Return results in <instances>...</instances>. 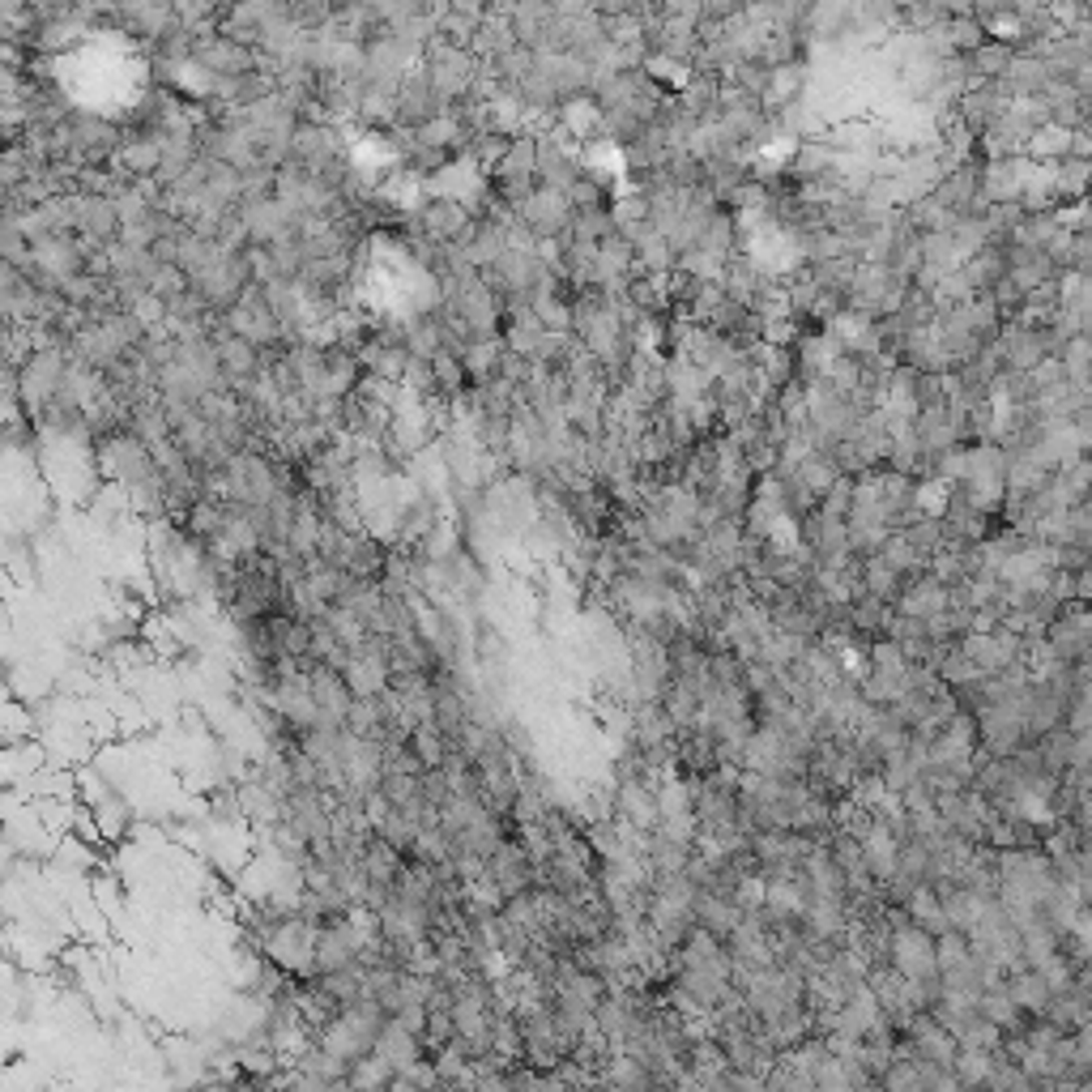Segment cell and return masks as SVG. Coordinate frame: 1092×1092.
<instances>
[{"instance_id": "1", "label": "cell", "mask_w": 1092, "mask_h": 1092, "mask_svg": "<svg viewBox=\"0 0 1092 1092\" xmlns=\"http://www.w3.org/2000/svg\"><path fill=\"white\" fill-rule=\"evenodd\" d=\"M960 654L973 662L977 675H998V671H1007V666L1024 662V641L1011 628L990 624V628L968 632L964 641H960Z\"/></svg>"}, {"instance_id": "2", "label": "cell", "mask_w": 1092, "mask_h": 1092, "mask_svg": "<svg viewBox=\"0 0 1092 1092\" xmlns=\"http://www.w3.org/2000/svg\"><path fill=\"white\" fill-rule=\"evenodd\" d=\"M60 376H65V355L52 351V346H39V351L22 363L18 398H22V406L30 410V414H35V410H48L56 402Z\"/></svg>"}, {"instance_id": "3", "label": "cell", "mask_w": 1092, "mask_h": 1092, "mask_svg": "<svg viewBox=\"0 0 1092 1092\" xmlns=\"http://www.w3.org/2000/svg\"><path fill=\"white\" fill-rule=\"evenodd\" d=\"M487 884L495 888L499 901L534 888V858L525 854V845L517 837H504L487 854Z\"/></svg>"}, {"instance_id": "4", "label": "cell", "mask_w": 1092, "mask_h": 1092, "mask_svg": "<svg viewBox=\"0 0 1092 1092\" xmlns=\"http://www.w3.org/2000/svg\"><path fill=\"white\" fill-rule=\"evenodd\" d=\"M342 679L351 695H381L389 687V658H385V641L372 636L368 645H359L346 654L342 662Z\"/></svg>"}, {"instance_id": "5", "label": "cell", "mask_w": 1092, "mask_h": 1092, "mask_svg": "<svg viewBox=\"0 0 1092 1092\" xmlns=\"http://www.w3.org/2000/svg\"><path fill=\"white\" fill-rule=\"evenodd\" d=\"M308 671V687H312V700L316 708H321V721L329 725H346V708H351V687H346V679L342 671H333V666H303Z\"/></svg>"}, {"instance_id": "6", "label": "cell", "mask_w": 1092, "mask_h": 1092, "mask_svg": "<svg viewBox=\"0 0 1092 1092\" xmlns=\"http://www.w3.org/2000/svg\"><path fill=\"white\" fill-rule=\"evenodd\" d=\"M892 611L909 615V619H935L939 611H948V589L939 585L931 572H922L914 581H905L897 602H892Z\"/></svg>"}, {"instance_id": "7", "label": "cell", "mask_w": 1092, "mask_h": 1092, "mask_svg": "<svg viewBox=\"0 0 1092 1092\" xmlns=\"http://www.w3.org/2000/svg\"><path fill=\"white\" fill-rule=\"evenodd\" d=\"M1003 985H1007V994L1015 998V1007H1020L1024 1015H1045V1007H1050V998H1054L1050 981H1045L1037 968H1028V964L1007 968Z\"/></svg>"}, {"instance_id": "8", "label": "cell", "mask_w": 1092, "mask_h": 1092, "mask_svg": "<svg viewBox=\"0 0 1092 1092\" xmlns=\"http://www.w3.org/2000/svg\"><path fill=\"white\" fill-rule=\"evenodd\" d=\"M901 914L914 922V927L927 931V935H944V931H948V914H944V901H939L935 884L909 888V897L901 901Z\"/></svg>"}, {"instance_id": "9", "label": "cell", "mask_w": 1092, "mask_h": 1092, "mask_svg": "<svg viewBox=\"0 0 1092 1092\" xmlns=\"http://www.w3.org/2000/svg\"><path fill=\"white\" fill-rule=\"evenodd\" d=\"M691 918H695V927H704V931H712L717 939H725V935H730V931L738 927L742 909H738L730 897H712V892H700V888H695Z\"/></svg>"}, {"instance_id": "10", "label": "cell", "mask_w": 1092, "mask_h": 1092, "mask_svg": "<svg viewBox=\"0 0 1092 1092\" xmlns=\"http://www.w3.org/2000/svg\"><path fill=\"white\" fill-rule=\"evenodd\" d=\"M410 751H414V760H418L422 772H427V768H444V760H448V738L439 734L435 721L414 725V730H410Z\"/></svg>"}, {"instance_id": "11", "label": "cell", "mask_w": 1092, "mask_h": 1092, "mask_svg": "<svg viewBox=\"0 0 1092 1092\" xmlns=\"http://www.w3.org/2000/svg\"><path fill=\"white\" fill-rule=\"evenodd\" d=\"M990 1067H994V1050H956L952 1075H956V1084L960 1088H985Z\"/></svg>"}]
</instances>
